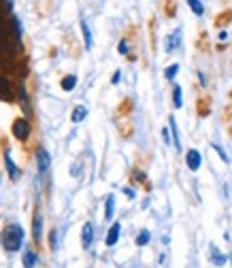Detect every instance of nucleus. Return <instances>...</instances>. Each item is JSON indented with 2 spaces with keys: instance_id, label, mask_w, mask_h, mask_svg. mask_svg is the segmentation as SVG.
<instances>
[{
  "instance_id": "nucleus-15",
  "label": "nucleus",
  "mask_w": 232,
  "mask_h": 268,
  "mask_svg": "<svg viewBox=\"0 0 232 268\" xmlns=\"http://www.w3.org/2000/svg\"><path fill=\"white\" fill-rule=\"evenodd\" d=\"M36 260H39V253L36 251H32V249L23 251V268H32L36 264Z\"/></svg>"
},
{
  "instance_id": "nucleus-2",
  "label": "nucleus",
  "mask_w": 232,
  "mask_h": 268,
  "mask_svg": "<svg viewBox=\"0 0 232 268\" xmlns=\"http://www.w3.org/2000/svg\"><path fill=\"white\" fill-rule=\"evenodd\" d=\"M11 132H13V137L19 143H26L30 139V132H32V126H30L28 117H17L13 121V126H11Z\"/></svg>"
},
{
  "instance_id": "nucleus-25",
  "label": "nucleus",
  "mask_w": 232,
  "mask_h": 268,
  "mask_svg": "<svg viewBox=\"0 0 232 268\" xmlns=\"http://www.w3.org/2000/svg\"><path fill=\"white\" fill-rule=\"evenodd\" d=\"M177 70H179V66H177V64H173V66H168V68L164 70V77H166V79H173V77L177 75Z\"/></svg>"
},
{
  "instance_id": "nucleus-1",
  "label": "nucleus",
  "mask_w": 232,
  "mask_h": 268,
  "mask_svg": "<svg viewBox=\"0 0 232 268\" xmlns=\"http://www.w3.org/2000/svg\"><path fill=\"white\" fill-rule=\"evenodd\" d=\"M0 238H3V247L9 253L19 251L21 243H23V228L19 224H7L0 232Z\"/></svg>"
},
{
  "instance_id": "nucleus-31",
  "label": "nucleus",
  "mask_w": 232,
  "mask_h": 268,
  "mask_svg": "<svg viewBox=\"0 0 232 268\" xmlns=\"http://www.w3.org/2000/svg\"><path fill=\"white\" fill-rule=\"evenodd\" d=\"M228 134H230V139H232V126H230V128H228Z\"/></svg>"
},
{
  "instance_id": "nucleus-24",
  "label": "nucleus",
  "mask_w": 232,
  "mask_h": 268,
  "mask_svg": "<svg viewBox=\"0 0 232 268\" xmlns=\"http://www.w3.org/2000/svg\"><path fill=\"white\" fill-rule=\"evenodd\" d=\"M173 96H175V100H173V102H175V106L179 109V106L183 104V102H181V88H179V85H175V90H173Z\"/></svg>"
},
{
  "instance_id": "nucleus-26",
  "label": "nucleus",
  "mask_w": 232,
  "mask_h": 268,
  "mask_svg": "<svg viewBox=\"0 0 232 268\" xmlns=\"http://www.w3.org/2000/svg\"><path fill=\"white\" fill-rule=\"evenodd\" d=\"M222 119L226 121V124H228V121H232V102L224 109V113H222Z\"/></svg>"
},
{
  "instance_id": "nucleus-30",
  "label": "nucleus",
  "mask_w": 232,
  "mask_h": 268,
  "mask_svg": "<svg viewBox=\"0 0 232 268\" xmlns=\"http://www.w3.org/2000/svg\"><path fill=\"white\" fill-rule=\"evenodd\" d=\"M228 100H230V102H232V90H230V92H228Z\"/></svg>"
},
{
  "instance_id": "nucleus-7",
  "label": "nucleus",
  "mask_w": 232,
  "mask_h": 268,
  "mask_svg": "<svg viewBox=\"0 0 232 268\" xmlns=\"http://www.w3.org/2000/svg\"><path fill=\"white\" fill-rule=\"evenodd\" d=\"M43 232V217L39 213V209H34V217H32V236H34V243L39 245V240H41V234Z\"/></svg>"
},
{
  "instance_id": "nucleus-12",
  "label": "nucleus",
  "mask_w": 232,
  "mask_h": 268,
  "mask_svg": "<svg viewBox=\"0 0 232 268\" xmlns=\"http://www.w3.org/2000/svg\"><path fill=\"white\" fill-rule=\"evenodd\" d=\"M5 164H7V173H9V179H17L19 177V170H17V166H15V162H13V157H11V153L9 151H5Z\"/></svg>"
},
{
  "instance_id": "nucleus-11",
  "label": "nucleus",
  "mask_w": 232,
  "mask_h": 268,
  "mask_svg": "<svg viewBox=\"0 0 232 268\" xmlns=\"http://www.w3.org/2000/svg\"><path fill=\"white\" fill-rule=\"evenodd\" d=\"M196 47H198L200 53H209V51H211V43H209V34H207V30H200V32H198Z\"/></svg>"
},
{
  "instance_id": "nucleus-3",
  "label": "nucleus",
  "mask_w": 232,
  "mask_h": 268,
  "mask_svg": "<svg viewBox=\"0 0 232 268\" xmlns=\"http://www.w3.org/2000/svg\"><path fill=\"white\" fill-rule=\"evenodd\" d=\"M0 100L5 102H13L15 100V88H13V81L9 77L0 75Z\"/></svg>"
},
{
  "instance_id": "nucleus-23",
  "label": "nucleus",
  "mask_w": 232,
  "mask_h": 268,
  "mask_svg": "<svg viewBox=\"0 0 232 268\" xmlns=\"http://www.w3.org/2000/svg\"><path fill=\"white\" fill-rule=\"evenodd\" d=\"M188 5H190V9L194 11V15H202V13H204V7H202L200 0H188Z\"/></svg>"
},
{
  "instance_id": "nucleus-18",
  "label": "nucleus",
  "mask_w": 232,
  "mask_h": 268,
  "mask_svg": "<svg viewBox=\"0 0 232 268\" xmlns=\"http://www.w3.org/2000/svg\"><path fill=\"white\" fill-rule=\"evenodd\" d=\"M117 236H119V224H113V226H111V230H109L107 245H109V247H111V245H115V243H117Z\"/></svg>"
},
{
  "instance_id": "nucleus-22",
  "label": "nucleus",
  "mask_w": 232,
  "mask_h": 268,
  "mask_svg": "<svg viewBox=\"0 0 232 268\" xmlns=\"http://www.w3.org/2000/svg\"><path fill=\"white\" fill-rule=\"evenodd\" d=\"M81 30H83V39H85V47H92V32H90V26L88 21H81Z\"/></svg>"
},
{
  "instance_id": "nucleus-8",
  "label": "nucleus",
  "mask_w": 232,
  "mask_h": 268,
  "mask_svg": "<svg viewBox=\"0 0 232 268\" xmlns=\"http://www.w3.org/2000/svg\"><path fill=\"white\" fill-rule=\"evenodd\" d=\"M230 21H232V9H224V11H219V13L215 15L213 26H215L217 30H222V28H226V26H228Z\"/></svg>"
},
{
  "instance_id": "nucleus-28",
  "label": "nucleus",
  "mask_w": 232,
  "mask_h": 268,
  "mask_svg": "<svg viewBox=\"0 0 232 268\" xmlns=\"http://www.w3.org/2000/svg\"><path fill=\"white\" fill-rule=\"evenodd\" d=\"M113 215V196H109L107 198V219Z\"/></svg>"
},
{
  "instance_id": "nucleus-29",
  "label": "nucleus",
  "mask_w": 232,
  "mask_h": 268,
  "mask_svg": "<svg viewBox=\"0 0 232 268\" xmlns=\"http://www.w3.org/2000/svg\"><path fill=\"white\" fill-rule=\"evenodd\" d=\"M56 234H58V232L51 228V232H49V247H51V249H56Z\"/></svg>"
},
{
  "instance_id": "nucleus-4",
  "label": "nucleus",
  "mask_w": 232,
  "mask_h": 268,
  "mask_svg": "<svg viewBox=\"0 0 232 268\" xmlns=\"http://www.w3.org/2000/svg\"><path fill=\"white\" fill-rule=\"evenodd\" d=\"M211 106H213V100H211L209 94L198 96V98H196V115H198V117H209Z\"/></svg>"
},
{
  "instance_id": "nucleus-17",
  "label": "nucleus",
  "mask_w": 232,
  "mask_h": 268,
  "mask_svg": "<svg viewBox=\"0 0 232 268\" xmlns=\"http://www.w3.org/2000/svg\"><path fill=\"white\" fill-rule=\"evenodd\" d=\"M60 85H62L64 92H72V90H75V85H77V77L75 75H66V77H62V83H60Z\"/></svg>"
},
{
  "instance_id": "nucleus-20",
  "label": "nucleus",
  "mask_w": 232,
  "mask_h": 268,
  "mask_svg": "<svg viewBox=\"0 0 232 268\" xmlns=\"http://www.w3.org/2000/svg\"><path fill=\"white\" fill-rule=\"evenodd\" d=\"M164 15L168 19L177 15V0H168V3H164Z\"/></svg>"
},
{
  "instance_id": "nucleus-19",
  "label": "nucleus",
  "mask_w": 232,
  "mask_h": 268,
  "mask_svg": "<svg viewBox=\"0 0 232 268\" xmlns=\"http://www.w3.org/2000/svg\"><path fill=\"white\" fill-rule=\"evenodd\" d=\"M85 115H88V109H85L83 104H79V106H75V111H72V121L79 124V121L85 119Z\"/></svg>"
},
{
  "instance_id": "nucleus-9",
  "label": "nucleus",
  "mask_w": 232,
  "mask_h": 268,
  "mask_svg": "<svg viewBox=\"0 0 232 268\" xmlns=\"http://www.w3.org/2000/svg\"><path fill=\"white\" fill-rule=\"evenodd\" d=\"M117 128H119V134H121L124 139H132V132H134L132 117H121V119H117Z\"/></svg>"
},
{
  "instance_id": "nucleus-27",
  "label": "nucleus",
  "mask_w": 232,
  "mask_h": 268,
  "mask_svg": "<svg viewBox=\"0 0 232 268\" xmlns=\"http://www.w3.org/2000/svg\"><path fill=\"white\" fill-rule=\"evenodd\" d=\"M149 240V232H147V230H143V232H141V236L137 238V245H145V243H147Z\"/></svg>"
},
{
  "instance_id": "nucleus-10",
  "label": "nucleus",
  "mask_w": 232,
  "mask_h": 268,
  "mask_svg": "<svg viewBox=\"0 0 232 268\" xmlns=\"http://www.w3.org/2000/svg\"><path fill=\"white\" fill-rule=\"evenodd\" d=\"M132 109H134L132 100H130V98H124V100L119 102V106H117V111H115L117 119H121V117H132Z\"/></svg>"
},
{
  "instance_id": "nucleus-32",
  "label": "nucleus",
  "mask_w": 232,
  "mask_h": 268,
  "mask_svg": "<svg viewBox=\"0 0 232 268\" xmlns=\"http://www.w3.org/2000/svg\"><path fill=\"white\" fill-rule=\"evenodd\" d=\"M164 3H168V0H162V5H164Z\"/></svg>"
},
{
  "instance_id": "nucleus-13",
  "label": "nucleus",
  "mask_w": 232,
  "mask_h": 268,
  "mask_svg": "<svg viewBox=\"0 0 232 268\" xmlns=\"http://www.w3.org/2000/svg\"><path fill=\"white\" fill-rule=\"evenodd\" d=\"M92 240H94V226L88 222V224H83V236H81V243H83V247L88 249L92 245Z\"/></svg>"
},
{
  "instance_id": "nucleus-21",
  "label": "nucleus",
  "mask_w": 232,
  "mask_h": 268,
  "mask_svg": "<svg viewBox=\"0 0 232 268\" xmlns=\"http://www.w3.org/2000/svg\"><path fill=\"white\" fill-rule=\"evenodd\" d=\"M19 102H21V106H23V111H26V115H30V98H28V94H26V90H19Z\"/></svg>"
},
{
  "instance_id": "nucleus-16",
  "label": "nucleus",
  "mask_w": 232,
  "mask_h": 268,
  "mask_svg": "<svg viewBox=\"0 0 232 268\" xmlns=\"http://www.w3.org/2000/svg\"><path fill=\"white\" fill-rule=\"evenodd\" d=\"M147 32H149V45H151V51H156V17H149L147 21Z\"/></svg>"
},
{
  "instance_id": "nucleus-6",
  "label": "nucleus",
  "mask_w": 232,
  "mask_h": 268,
  "mask_svg": "<svg viewBox=\"0 0 232 268\" xmlns=\"http://www.w3.org/2000/svg\"><path fill=\"white\" fill-rule=\"evenodd\" d=\"M49 164H51L49 153H47L43 147H39V149H36V166H39V173L45 175L47 168H49Z\"/></svg>"
},
{
  "instance_id": "nucleus-14",
  "label": "nucleus",
  "mask_w": 232,
  "mask_h": 268,
  "mask_svg": "<svg viewBox=\"0 0 232 268\" xmlns=\"http://www.w3.org/2000/svg\"><path fill=\"white\" fill-rule=\"evenodd\" d=\"M186 162H188L190 170H198V166H200V153L196 149H190L188 155H186Z\"/></svg>"
},
{
  "instance_id": "nucleus-5",
  "label": "nucleus",
  "mask_w": 232,
  "mask_h": 268,
  "mask_svg": "<svg viewBox=\"0 0 232 268\" xmlns=\"http://www.w3.org/2000/svg\"><path fill=\"white\" fill-rule=\"evenodd\" d=\"M130 183H132V185H137V187H143L145 192H149V190H151L149 179L145 177V173H143V170H139V168H134L132 173H130Z\"/></svg>"
}]
</instances>
